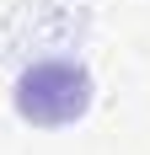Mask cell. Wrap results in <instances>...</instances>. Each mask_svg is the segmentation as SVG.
Listing matches in <instances>:
<instances>
[{
	"label": "cell",
	"instance_id": "cell-1",
	"mask_svg": "<svg viewBox=\"0 0 150 155\" xmlns=\"http://www.w3.org/2000/svg\"><path fill=\"white\" fill-rule=\"evenodd\" d=\"M91 107V75L80 64H32L27 75L16 80V112L38 128H64Z\"/></svg>",
	"mask_w": 150,
	"mask_h": 155
}]
</instances>
